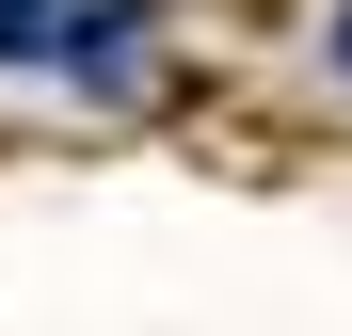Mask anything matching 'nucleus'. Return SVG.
<instances>
[{
	"label": "nucleus",
	"instance_id": "nucleus-1",
	"mask_svg": "<svg viewBox=\"0 0 352 336\" xmlns=\"http://www.w3.org/2000/svg\"><path fill=\"white\" fill-rule=\"evenodd\" d=\"M65 32V0H0V65H16V48H48Z\"/></svg>",
	"mask_w": 352,
	"mask_h": 336
},
{
	"label": "nucleus",
	"instance_id": "nucleus-2",
	"mask_svg": "<svg viewBox=\"0 0 352 336\" xmlns=\"http://www.w3.org/2000/svg\"><path fill=\"white\" fill-rule=\"evenodd\" d=\"M336 65H352V16H336Z\"/></svg>",
	"mask_w": 352,
	"mask_h": 336
}]
</instances>
